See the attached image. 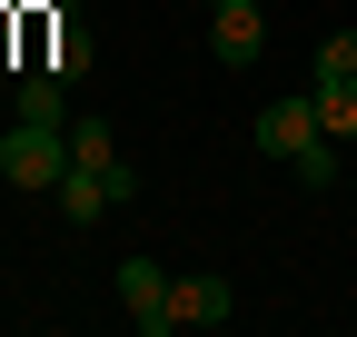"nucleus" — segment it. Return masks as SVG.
<instances>
[{
  "mask_svg": "<svg viewBox=\"0 0 357 337\" xmlns=\"http://www.w3.org/2000/svg\"><path fill=\"white\" fill-rule=\"evenodd\" d=\"M0 168H10V189H40V198H50V189L70 179V130H50V119H10Z\"/></svg>",
  "mask_w": 357,
  "mask_h": 337,
  "instance_id": "f257e3e1",
  "label": "nucleus"
},
{
  "mask_svg": "<svg viewBox=\"0 0 357 337\" xmlns=\"http://www.w3.org/2000/svg\"><path fill=\"white\" fill-rule=\"evenodd\" d=\"M89 60H100V50H89V20L70 10V0H60V10H40V70L79 90V79H89Z\"/></svg>",
  "mask_w": 357,
  "mask_h": 337,
  "instance_id": "f03ea898",
  "label": "nucleus"
},
{
  "mask_svg": "<svg viewBox=\"0 0 357 337\" xmlns=\"http://www.w3.org/2000/svg\"><path fill=\"white\" fill-rule=\"evenodd\" d=\"M208 50H218V70H248L268 50V10H258V0H218V10H208Z\"/></svg>",
  "mask_w": 357,
  "mask_h": 337,
  "instance_id": "7ed1b4c3",
  "label": "nucleus"
},
{
  "mask_svg": "<svg viewBox=\"0 0 357 337\" xmlns=\"http://www.w3.org/2000/svg\"><path fill=\"white\" fill-rule=\"evenodd\" d=\"M119 308L139 337H169V268L159 258H119Z\"/></svg>",
  "mask_w": 357,
  "mask_h": 337,
  "instance_id": "20e7f679",
  "label": "nucleus"
},
{
  "mask_svg": "<svg viewBox=\"0 0 357 337\" xmlns=\"http://www.w3.org/2000/svg\"><path fill=\"white\" fill-rule=\"evenodd\" d=\"M307 139H328V130H318V100H307V90H298V100H268V109H258V149H268V159H298Z\"/></svg>",
  "mask_w": 357,
  "mask_h": 337,
  "instance_id": "39448f33",
  "label": "nucleus"
},
{
  "mask_svg": "<svg viewBox=\"0 0 357 337\" xmlns=\"http://www.w3.org/2000/svg\"><path fill=\"white\" fill-rule=\"evenodd\" d=\"M50 198H60V219H70V228H100L109 208H119V189H109V168H79V159H70V179H60Z\"/></svg>",
  "mask_w": 357,
  "mask_h": 337,
  "instance_id": "423d86ee",
  "label": "nucleus"
},
{
  "mask_svg": "<svg viewBox=\"0 0 357 337\" xmlns=\"http://www.w3.org/2000/svg\"><path fill=\"white\" fill-rule=\"evenodd\" d=\"M169 327H229V278H169Z\"/></svg>",
  "mask_w": 357,
  "mask_h": 337,
  "instance_id": "0eeeda50",
  "label": "nucleus"
},
{
  "mask_svg": "<svg viewBox=\"0 0 357 337\" xmlns=\"http://www.w3.org/2000/svg\"><path fill=\"white\" fill-rule=\"evenodd\" d=\"M60 90H70V79L30 70V79H20V100H10V119H50V130H70V119H60Z\"/></svg>",
  "mask_w": 357,
  "mask_h": 337,
  "instance_id": "6e6552de",
  "label": "nucleus"
},
{
  "mask_svg": "<svg viewBox=\"0 0 357 337\" xmlns=\"http://www.w3.org/2000/svg\"><path fill=\"white\" fill-rule=\"evenodd\" d=\"M70 159L79 168H119V130L109 119H70Z\"/></svg>",
  "mask_w": 357,
  "mask_h": 337,
  "instance_id": "1a4fd4ad",
  "label": "nucleus"
},
{
  "mask_svg": "<svg viewBox=\"0 0 357 337\" xmlns=\"http://www.w3.org/2000/svg\"><path fill=\"white\" fill-rule=\"evenodd\" d=\"M328 79H357V30H328L318 60H307V90H328Z\"/></svg>",
  "mask_w": 357,
  "mask_h": 337,
  "instance_id": "9d476101",
  "label": "nucleus"
},
{
  "mask_svg": "<svg viewBox=\"0 0 357 337\" xmlns=\"http://www.w3.org/2000/svg\"><path fill=\"white\" fill-rule=\"evenodd\" d=\"M318 100V130L328 139H357V79H328V90H307Z\"/></svg>",
  "mask_w": 357,
  "mask_h": 337,
  "instance_id": "9b49d317",
  "label": "nucleus"
},
{
  "mask_svg": "<svg viewBox=\"0 0 357 337\" xmlns=\"http://www.w3.org/2000/svg\"><path fill=\"white\" fill-rule=\"evenodd\" d=\"M288 168H298V179H307V189H328V179H337V149H328V139H307V149H298Z\"/></svg>",
  "mask_w": 357,
  "mask_h": 337,
  "instance_id": "f8f14e48",
  "label": "nucleus"
},
{
  "mask_svg": "<svg viewBox=\"0 0 357 337\" xmlns=\"http://www.w3.org/2000/svg\"><path fill=\"white\" fill-rule=\"evenodd\" d=\"M0 189H10V168H0Z\"/></svg>",
  "mask_w": 357,
  "mask_h": 337,
  "instance_id": "ddd939ff",
  "label": "nucleus"
},
{
  "mask_svg": "<svg viewBox=\"0 0 357 337\" xmlns=\"http://www.w3.org/2000/svg\"><path fill=\"white\" fill-rule=\"evenodd\" d=\"M199 10H218V0H199Z\"/></svg>",
  "mask_w": 357,
  "mask_h": 337,
  "instance_id": "4468645a",
  "label": "nucleus"
}]
</instances>
